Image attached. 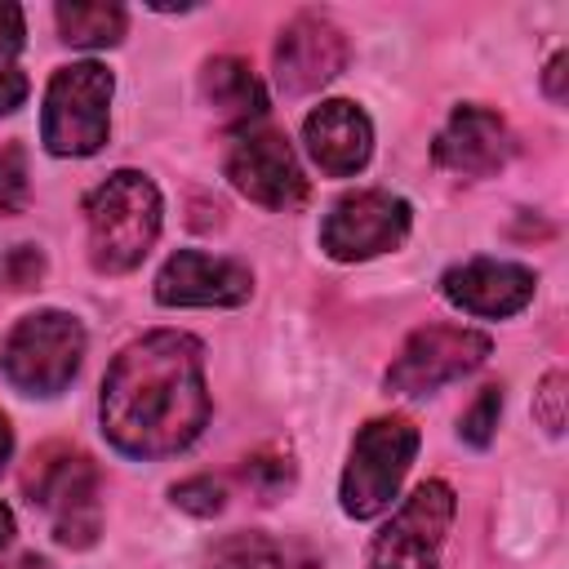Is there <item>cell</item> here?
I'll use <instances>...</instances> for the list:
<instances>
[{"label":"cell","mask_w":569,"mask_h":569,"mask_svg":"<svg viewBox=\"0 0 569 569\" xmlns=\"http://www.w3.org/2000/svg\"><path fill=\"white\" fill-rule=\"evenodd\" d=\"M102 431L129 458H169L209 422L204 351L191 333L156 329L129 342L102 378Z\"/></svg>","instance_id":"1"},{"label":"cell","mask_w":569,"mask_h":569,"mask_svg":"<svg viewBox=\"0 0 569 569\" xmlns=\"http://www.w3.org/2000/svg\"><path fill=\"white\" fill-rule=\"evenodd\" d=\"M84 222H89V262L107 276L133 271L160 236V191L151 178L120 169L89 191Z\"/></svg>","instance_id":"2"},{"label":"cell","mask_w":569,"mask_h":569,"mask_svg":"<svg viewBox=\"0 0 569 569\" xmlns=\"http://www.w3.org/2000/svg\"><path fill=\"white\" fill-rule=\"evenodd\" d=\"M22 489L53 520V538L62 547L98 542L102 507H98V467L89 453L71 445H44L22 476Z\"/></svg>","instance_id":"3"},{"label":"cell","mask_w":569,"mask_h":569,"mask_svg":"<svg viewBox=\"0 0 569 569\" xmlns=\"http://www.w3.org/2000/svg\"><path fill=\"white\" fill-rule=\"evenodd\" d=\"M84 356V329L67 311H36L22 316L0 351L4 378L27 396H58Z\"/></svg>","instance_id":"4"},{"label":"cell","mask_w":569,"mask_h":569,"mask_svg":"<svg viewBox=\"0 0 569 569\" xmlns=\"http://www.w3.org/2000/svg\"><path fill=\"white\" fill-rule=\"evenodd\" d=\"M418 453V427L409 418H373L360 427L351 445V462L342 471V511L356 520H373L400 493Z\"/></svg>","instance_id":"5"},{"label":"cell","mask_w":569,"mask_h":569,"mask_svg":"<svg viewBox=\"0 0 569 569\" xmlns=\"http://www.w3.org/2000/svg\"><path fill=\"white\" fill-rule=\"evenodd\" d=\"M107 102H111V71L102 62H71L53 71L44 89L40 138L53 156H93L107 142Z\"/></svg>","instance_id":"6"},{"label":"cell","mask_w":569,"mask_h":569,"mask_svg":"<svg viewBox=\"0 0 569 569\" xmlns=\"http://www.w3.org/2000/svg\"><path fill=\"white\" fill-rule=\"evenodd\" d=\"M489 351H493V342L480 329L427 325V329L409 333V342L391 360L387 387L400 396H431V391L449 387L453 378H467L471 369H480L489 360Z\"/></svg>","instance_id":"7"},{"label":"cell","mask_w":569,"mask_h":569,"mask_svg":"<svg viewBox=\"0 0 569 569\" xmlns=\"http://www.w3.org/2000/svg\"><path fill=\"white\" fill-rule=\"evenodd\" d=\"M453 511L458 502L445 480L418 485L373 538L369 569H440V547L453 525Z\"/></svg>","instance_id":"8"},{"label":"cell","mask_w":569,"mask_h":569,"mask_svg":"<svg viewBox=\"0 0 569 569\" xmlns=\"http://www.w3.org/2000/svg\"><path fill=\"white\" fill-rule=\"evenodd\" d=\"M409 204L391 191H351L320 222V249L338 262H365L409 236Z\"/></svg>","instance_id":"9"},{"label":"cell","mask_w":569,"mask_h":569,"mask_svg":"<svg viewBox=\"0 0 569 569\" xmlns=\"http://www.w3.org/2000/svg\"><path fill=\"white\" fill-rule=\"evenodd\" d=\"M227 178L236 182L240 196L267 209H298L307 200V178L298 169L293 147L284 142L280 129L267 124H249L236 133L227 151Z\"/></svg>","instance_id":"10"},{"label":"cell","mask_w":569,"mask_h":569,"mask_svg":"<svg viewBox=\"0 0 569 569\" xmlns=\"http://www.w3.org/2000/svg\"><path fill=\"white\" fill-rule=\"evenodd\" d=\"M253 276L236 258H209L200 249H178L156 276L160 307H240Z\"/></svg>","instance_id":"11"},{"label":"cell","mask_w":569,"mask_h":569,"mask_svg":"<svg viewBox=\"0 0 569 569\" xmlns=\"http://www.w3.org/2000/svg\"><path fill=\"white\" fill-rule=\"evenodd\" d=\"M347 62V36L320 18V13H298L280 40H276V84L284 93H311L329 84Z\"/></svg>","instance_id":"12"},{"label":"cell","mask_w":569,"mask_h":569,"mask_svg":"<svg viewBox=\"0 0 569 569\" xmlns=\"http://www.w3.org/2000/svg\"><path fill=\"white\" fill-rule=\"evenodd\" d=\"M431 156L440 169L458 178H489L511 160V129L498 111L467 102V107H453L449 124L436 133Z\"/></svg>","instance_id":"13"},{"label":"cell","mask_w":569,"mask_h":569,"mask_svg":"<svg viewBox=\"0 0 569 569\" xmlns=\"http://www.w3.org/2000/svg\"><path fill=\"white\" fill-rule=\"evenodd\" d=\"M533 271L520 262H498V258H471L462 267H449L440 280V293L471 316H516L533 298Z\"/></svg>","instance_id":"14"},{"label":"cell","mask_w":569,"mask_h":569,"mask_svg":"<svg viewBox=\"0 0 569 569\" xmlns=\"http://www.w3.org/2000/svg\"><path fill=\"white\" fill-rule=\"evenodd\" d=\"M302 142H307V156L329 178H351L365 169V160L373 151V124L356 102L333 98V102H320L302 120Z\"/></svg>","instance_id":"15"},{"label":"cell","mask_w":569,"mask_h":569,"mask_svg":"<svg viewBox=\"0 0 569 569\" xmlns=\"http://www.w3.org/2000/svg\"><path fill=\"white\" fill-rule=\"evenodd\" d=\"M200 89H204V102L222 120H231V124H244L249 129L267 111V89L249 71V62H240V58H213V62H204Z\"/></svg>","instance_id":"16"},{"label":"cell","mask_w":569,"mask_h":569,"mask_svg":"<svg viewBox=\"0 0 569 569\" xmlns=\"http://www.w3.org/2000/svg\"><path fill=\"white\" fill-rule=\"evenodd\" d=\"M58 31L67 44L76 49H107L124 36V9L120 4H102V0H71L53 9Z\"/></svg>","instance_id":"17"},{"label":"cell","mask_w":569,"mask_h":569,"mask_svg":"<svg viewBox=\"0 0 569 569\" xmlns=\"http://www.w3.org/2000/svg\"><path fill=\"white\" fill-rule=\"evenodd\" d=\"M209 569H293V560L267 533H227L222 542H213Z\"/></svg>","instance_id":"18"},{"label":"cell","mask_w":569,"mask_h":569,"mask_svg":"<svg viewBox=\"0 0 569 569\" xmlns=\"http://www.w3.org/2000/svg\"><path fill=\"white\" fill-rule=\"evenodd\" d=\"M244 485H249L262 502L280 498V493L293 485V462H289V453H284V449H262V453H253V458L244 462Z\"/></svg>","instance_id":"19"},{"label":"cell","mask_w":569,"mask_h":569,"mask_svg":"<svg viewBox=\"0 0 569 569\" xmlns=\"http://www.w3.org/2000/svg\"><path fill=\"white\" fill-rule=\"evenodd\" d=\"M31 200V182H27V151L18 142L0 147V213H22Z\"/></svg>","instance_id":"20"},{"label":"cell","mask_w":569,"mask_h":569,"mask_svg":"<svg viewBox=\"0 0 569 569\" xmlns=\"http://www.w3.org/2000/svg\"><path fill=\"white\" fill-rule=\"evenodd\" d=\"M498 413H502V387H485V391L476 396V405H471V409L462 413V422H458V436H462L467 445L485 449V445L493 440Z\"/></svg>","instance_id":"21"},{"label":"cell","mask_w":569,"mask_h":569,"mask_svg":"<svg viewBox=\"0 0 569 569\" xmlns=\"http://www.w3.org/2000/svg\"><path fill=\"white\" fill-rule=\"evenodd\" d=\"M44 280V253L36 244H13L9 253H0V284L13 293H27Z\"/></svg>","instance_id":"22"},{"label":"cell","mask_w":569,"mask_h":569,"mask_svg":"<svg viewBox=\"0 0 569 569\" xmlns=\"http://www.w3.org/2000/svg\"><path fill=\"white\" fill-rule=\"evenodd\" d=\"M173 502L191 516H213L227 507V485L213 480V476H191L182 485H173Z\"/></svg>","instance_id":"23"},{"label":"cell","mask_w":569,"mask_h":569,"mask_svg":"<svg viewBox=\"0 0 569 569\" xmlns=\"http://www.w3.org/2000/svg\"><path fill=\"white\" fill-rule=\"evenodd\" d=\"M533 418H538L551 436L565 431V373H560V369H551V373L542 378V387L533 391Z\"/></svg>","instance_id":"24"},{"label":"cell","mask_w":569,"mask_h":569,"mask_svg":"<svg viewBox=\"0 0 569 569\" xmlns=\"http://www.w3.org/2000/svg\"><path fill=\"white\" fill-rule=\"evenodd\" d=\"M18 49H22V9L0 0V67H13Z\"/></svg>","instance_id":"25"},{"label":"cell","mask_w":569,"mask_h":569,"mask_svg":"<svg viewBox=\"0 0 569 569\" xmlns=\"http://www.w3.org/2000/svg\"><path fill=\"white\" fill-rule=\"evenodd\" d=\"M27 76L18 71V67H0V116H9V111H18L22 102H27Z\"/></svg>","instance_id":"26"},{"label":"cell","mask_w":569,"mask_h":569,"mask_svg":"<svg viewBox=\"0 0 569 569\" xmlns=\"http://www.w3.org/2000/svg\"><path fill=\"white\" fill-rule=\"evenodd\" d=\"M565 62H569V58H565V53H556V58H551V67H547V93H551L556 102L565 98Z\"/></svg>","instance_id":"27"},{"label":"cell","mask_w":569,"mask_h":569,"mask_svg":"<svg viewBox=\"0 0 569 569\" xmlns=\"http://www.w3.org/2000/svg\"><path fill=\"white\" fill-rule=\"evenodd\" d=\"M9 453H13V427H9V418L0 413V471H4V462H9Z\"/></svg>","instance_id":"28"},{"label":"cell","mask_w":569,"mask_h":569,"mask_svg":"<svg viewBox=\"0 0 569 569\" xmlns=\"http://www.w3.org/2000/svg\"><path fill=\"white\" fill-rule=\"evenodd\" d=\"M9 538H13V511H9L4 502H0V547H4Z\"/></svg>","instance_id":"29"},{"label":"cell","mask_w":569,"mask_h":569,"mask_svg":"<svg viewBox=\"0 0 569 569\" xmlns=\"http://www.w3.org/2000/svg\"><path fill=\"white\" fill-rule=\"evenodd\" d=\"M4 569H49V565H44L40 556H18V560H9Z\"/></svg>","instance_id":"30"}]
</instances>
